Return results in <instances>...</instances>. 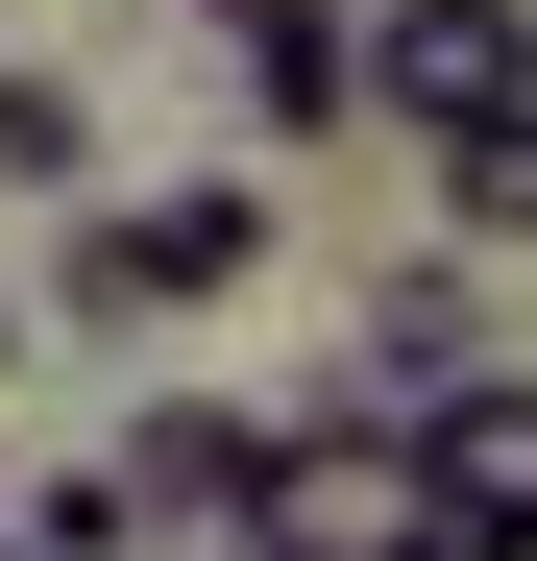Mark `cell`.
<instances>
[{
	"label": "cell",
	"instance_id": "obj_1",
	"mask_svg": "<svg viewBox=\"0 0 537 561\" xmlns=\"http://www.w3.org/2000/svg\"><path fill=\"white\" fill-rule=\"evenodd\" d=\"M268 244H294V196H268V171L73 196V244H49V318H99V342H147V318H220V294H268Z\"/></svg>",
	"mask_w": 537,
	"mask_h": 561
},
{
	"label": "cell",
	"instance_id": "obj_2",
	"mask_svg": "<svg viewBox=\"0 0 537 561\" xmlns=\"http://www.w3.org/2000/svg\"><path fill=\"white\" fill-rule=\"evenodd\" d=\"M342 99H367L415 171L537 147V0H342Z\"/></svg>",
	"mask_w": 537,
	"mask_h": 561
},
{
	"label": "cell",
	"instance_id": "obj_3",
	"mask_svg": "<svg viewBox=\"0 0 537 561\" xmlns=\"http://www.w3.org/2000/svg\"><path fill=\"white\" fill-rule=\"evenodd\" d=\"M220 537H244V561H439V513H415V439H391V415H268Z\"/></svg>",
	"mask_w": 537,
	"mask_h": 561
},
{
	"label": "cell",
	"instance_id": "obj_4",
	"mask_svg": "<svg viewBox=\"0 0 537 561\" xmlns=\"http://www.w3.org/2000/svg\"><path fill=\"white\" fill-rule=\"evenodd\" d=\"M415 439V513L439 537H537V391L489 366V391H439V415H391Z\"/></svg>",
	"mask_w": 537,
	"mask_h": 561
},
{
	"label": "cell",
	"instance_id": "obj_5",
	"mask_svg": "<svg viewBox=\"0 0 537 561\" xmlns=\"http://www.w3.org/2000/svg\"><path fill=\"white\" fill-rule=\"evenodd\" d=\"M489 294H465V268H367V391H342V415H439V391H489Z\"/></svg>",
	"mask_w": 537,
	"mask_h": 561
},
{
	"label": "cell",
	"instance_id": "obj_6",
	"mask_svg": "<svg viewBox=\"0 0 537 561\" xmlns=\"http://www.w3.org/2000/svg\"><path fill=\"white\" fill-rule=\"evenodd\" d=\"M244 439H268V415H220V391H147V415H123V463H99V489H123L147 537H220V513H244Z\"/></svg>",
	"mask_w": 537,
	"mask_h": 561
},
{
	"label": "cell",
	"instance_id": "obj_7",
	"mask_svg": "<svg viewBox=\"0 0 537 561\" xmlns=\"http://www.w3.org/2000/svg\"><path fill=\"white\" fill-rule=\"evenodd\" d=\"M220 73H244V147H342L367 99H342V25H196Z\"/></svg>",
	"mask_w": 537,
	"mask_h": 561
},
{
	"label": "cell",
	"instance_id": "obj_8",
	"mask_svg": "<svg viewBox=\"0 0 537 561\" xmlns=\"http://www.w3.org/2000/svg\"><path fill=\"white\" fill-rule=\"evenodd\" d=\"M0 196H25V220H73V196H99V99H73L49 49H0Z\"/></svg>",
	"mask_w": 537,
	"mask_h": 561
},
{
	"label": "cell",
	"instance_id": "obj_9",
	"mask_svg": "<svg viewBox=\"0 0 537 561\" xmlns=\"http://www.w3.org/2000/svg\"><path fill=\"white\" fill-rule=\"evenodd\" d=\"M196 25H342V0H196Z\"/></svg>",
	"mask_w": 537,
	"mask_h": 561
},
{
	"label": "cell",
	"instance_id": "obj_10",
	"mask_svg": "<svg viewBox=\"0 0 537 561\" xmlns=\"http://www.w3.org/2000/svg\"><path fill=\"white\" fill-rule=\"evenodd\" d=\"M0 391H25V268H0Z\"/></svg>",
	"mask_w": 537,
	"mask_h": 561
}]
</instances>
